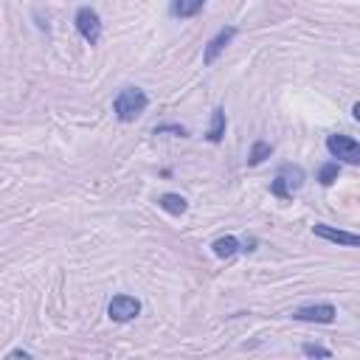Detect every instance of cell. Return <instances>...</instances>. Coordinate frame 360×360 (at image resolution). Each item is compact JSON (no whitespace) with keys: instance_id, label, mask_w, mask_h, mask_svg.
<instances>
[{"instance_id":"6da1fadb","label":"cell","mask_w":360,"mask_h":360,"mask_svg":"<svg viewBox=\"0 0 360 360\" xmlns=\"http://www.w3.org/2000/svg\"><path fill=\"white\" fill-rule=\"evenodd\" d=\"M146 107H149V96L141 87H124L112 98V112L121 124H132L135 118H141L146 112Z\"/></svg>"},{"instance_id":"7a4b0ae2","label":"cell","mask_w":360,"mask_h":360,"mask_svg":"<svg viewBox=\"0 0 360 360\" xmlns=\"http://www.w3.org/2000/svg\"><path fill=\"white\" fill-rule=\"evenodd\" d=\"M304 180H307V174H304L301 166H295V163H284V166H278L273 183H270V191H273L278 200H292V194L304 186Z\"/></svg>"},{"instance_id":"3957f363","label":"cell","mask_w":360,"mask_h":360,"mask_svg":"<svg viewBox=\"0 0 360 360\" xmlns=\"http://www.w3.org/2000/svg\"><path fill=\"white\" fill-rule=\"evenodd\" d=\"M326 149H329V155H332L335 160L360 166V141L335 132V135H326Z\"/></svg>"},{"instance_id":"277c9868","label":"cell","mask_w":360,"mask_h":360,"mask_svg":"<svg viewBox=\"0 0 360 360\" xmlns=\"http://www.w3.org/2000/svg\"><path fill=\"white\" fill-rule=\"evenodd\" d=\"M73 25H76L79 37H82L87 45H98V39H101V17H98L96 8L82 6V8L76 11V17H73Z\"/></svg>"},{"instance_id":"5b68a950","label":"cell","mask_w":360,"mask_h":360,"mask_svg":"<svg viewBox=\"0 0 360 360\" xmlns=\"http://www.w3.org/2000/svg\"><path fill=\"white\" fill-rule=\"evenodd\" d=\"M138 312H141V301L135 295H127V292L112 295L107 304V315L115 323H129L132 318H138Z\"/></svg>"},{"instance_id":"8992f818","label":"cell","mask_w":360,"mask_h":360,"mask_svg":"<svg viewBox=\"0 0 360 360\" xmlns=\"http://www.w3.org/2000/svg\"><path fill=\"white\" fill-rule=\"evenodd\" d=\"M236 34H239L236 25H225V28H219V31L205 42V48H202V65H214V62L219 59V53L233 42Z\"/></svg>"},{"instance_id":"52a82bcc","label":"cell","mask_w":360,"mask_h":360,"mask_svg":"<svg viewBox=\"0 0 360 360\" xmlns=\"http://www.w3.org/2000/svg\"><path fill=\"white\" fill-rule=\"evenodd\" d=\"M295 321H307V323H332L338 318V309L332 304H309V307H298L290 312Z\"/></svg>"},{"instance_id":"ba28073f","label":"cell","mask_w":360,"mask_h":360,"mask_svg":"<svg viewBox=\"0 0 360 360\" xmlns=\"http://www.w3.org/2000/svg\"><path fill=\"white\" fill-rule=\"evenodd\" d=\"M312 233L321 236V239H326V242L343 245V248H360V233L340 231V228H332V225H323V222H315L312 225Z\"/></svg>"},{"instance_id":"9c48e42d","label":"cell","mask_w":360,"mask_h":360,"mask_svg":"<svg viewBox=\"0 0 360 360\" xmlns=\"http://www.w3.org/2000/svg\"><path fill=\"white\" fill-rule=\"evenodd\" d=\"M205 6V0H169V14L174 20H188L194 14H200Z\"/></svg>"},{"instance_id":"30bf717a","label":"cell","mask_w":360,"mask_h":360,"mask_svg":"<svg viewBox=\"0 0 360 360\" xmlns=\"http://www.w3.org/2000/svg\"><path fill=\"white\" fill-rule=\"evenodd\" d=\"M211 250H214L217 259H231V256H236L242 250V239H236V236H219V239L211 242Z\"/></svg>"},{"instance_id":"8fae6325","label":"cell","mask_w":360,"mask_h":360,"mask_svg":"<svg viewBox=\"0 0 360 360\" xmlns=\"http://www.w3.org/2000/svg\"><path fill=\"white\" fill-rule=\"evenodd\" d=\"M158 205H160L166 214H172V217H180V214H186V208H188L186 197H183V194H174V191L160 194V197H158Z\"/></svg>"},{"instance_id":"7c38bea8","label":"cell","mask_w":360,"mask_h":360,"mask_svg":"<svg viewBox=\"0 0 360 360\" xmlns=\"http://www.w3.org/2000/svg\"><path fill=\"white\" fill-rule=\"evenodd\" d=\"M225 110L222 107H214V112H211V127L205 129V138L211 141V143H219L222 138H225Z\"/></svg>"},{"instance_id":"4fadbf2b","label":"cell","mask_w":360,"mask_h":360,"mask_svg":"<svg viewBox=\"0 0 360 360\" xmlns=\"http://www.w3.org/2000/svg\"><path fill=\"white\" fill-rule=\"evenodd\" d=\"M270 155H273V143H267V141H253L250 155H248V166H259V163L267 160Z\"/></svg>"},{"instance_id":"5bb4252c","label":"cell","mask_w":360,"mask_h":360,"mask_svg":"<svg viewBox=\"0 0 360 360\" xmlns=\"http://www.w3.org/2000/svg\"><path fill=\"white\" fill-rule=\"evenodd\" d=\"M338 174H340V160H329V163H323L318 169V183L321 186H332L338 180Z\"/></svg>"},{"instance_id":"9a60e30c","label":"cell","mask_w":360,"mask_h":360,"mask_svg":"<svg viewBox=\"0 0 360 360\" xmlns=\"http://www.w3.org/2000/svg\"><path fill=\"white\" fill-rule=\"evenodd\" d=\"M166 132L180 135V138H186V135H188V129H186V127H180V124H160V127H155V129H152V135H166Z\"/></svg>"},{"instance_id":"2e32d148","label":"cell","mask_w":360,"mask_h":360,"mask_svg":"<svg viewBox=\"0 0 360 360\" xmlns=\"http://www.w3.org/2000/svg\"><path fill=\"white\" fill-rule=\"evenodd\" d=\"M301 352H304L307 357H332V349L318 346V343H304V346H301Z\"/></svg>"},{"instance_id":"e0dca14e","label":"cell","mask_w":360,"mask_h":360,"mask_svg":"<svg viewBox=\"0 0 360 360\" xmlns=\"http://www.w3.org/2000/svg\"><path fill=\"white\" fill-rule=\"evenodd\" d=\"M14 357H22V360H28L31 354H28V352H22V349H14V352H8V354H6V360H14Z\"/></svg>"},{"instance_id":"ac0fdd59","label":"cell","mask_w":360,"mask_h":360,"mask_svg":"<svg viewBox=\"0 0 360 360\" xmlns=\"http://www.w3.org/2000/svg\"><path fill=\"white\" fill-rule=\"evenodd\" d=\"M352 115H354V121H357V124H360V101H357V104H354V107H352Z\"/></svg>"}]
</instances>
